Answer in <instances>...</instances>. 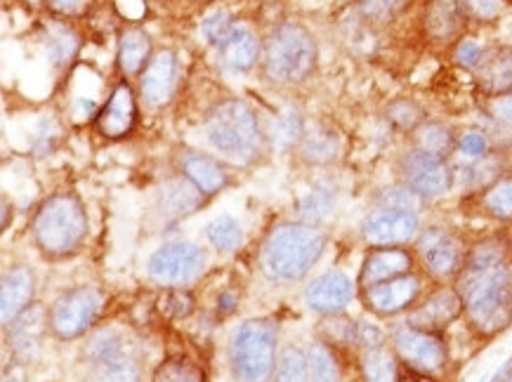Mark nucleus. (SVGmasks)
Returning a JSON list of instances; mask_svg holds the SVG:
<instances>
[{
	"label": "nucleus",
	"mask_w": 512,
	"mask_h": 382,
	"mask_svg": "<svg viewBox=\"0 0 512 382\" xmlns=\"http://www.w3.org/2000/svg\"><path fill=\"white\" fill-rule=\"evenodd\" d=\"M159 307L168 319H187L194 312V295L189 291H182V288H173V291L163 295Z\"/></svg>",
	"instance_id": "obj_43"
},
{
	"label": "nucleus",
	"mask_w": 512,
	"mask_h": 382,
	"mask_svg": "<svg viewBox=\"0 0 512 382\" xmlns=\"http://www.w3.org/2000/svg\"><path fill=\"white\" fill-rule=\"evenodd\" d=\"M303 135H305L303 116H300L295 109H286L284 114L274 121L272 137H274V144H277L279 149H291L293 144L303 142Z\"/></svg>",
	"instance_id": "obj_39"
},
{
	"label": "nucleus",
	"mask_w": 512,
	"mask_h": 382,
	"mask_svg": "<svg viewBox=\"0 0 512 382\" xmlns=\"http://www.w3.org/2000/svg\"><path fill=\"white\" fill-rule=\"evenodd\" d=\"M152 59V38L140 26H128L118 38V67L126 76H135Z\"/></svg>",
	"instance_id": "obj_24"
},
{
	"label": "nucleus",
	"mask_w": 512,
	"mask_h": 382,
	"mask_svg": "<svg viewBox=\"0 0 512 382\" xmlns=\"http://www.w3.org/2000/svg\"><path fill=\"white\" fill-rule=\"evenodd\" d=\"M36 293V279L26 267H12L3 274V288H0V314L3 326L8 328L19 314L31 307Z\"/></svg>",
	"instance_id": "obj_21"
},
{
	"label": "nucleus",
	"mask_w": 512,
	"mask_h": 382,
	"mask_svg": "<svg viewBox=\"0 0 512 382\" xmlns=\"http://www.w3.org/2000/svg\"><path fill=\"white\" fill-rule=\"evenodd\" d=\"M413 0H357V8L366 22L390 24L411 8Z\"/></svg>",
	"instance_id": "obj_36"
},
{
	"label": "nucleus",
	"mask_w": 512,
	"mask_h": 382,
	"mask_svg": "<svg viewBox=\"0 0 512 382\" xmlns=\"http://www.w3.org/2000/svg\"><path fill=\"white\" fill-rule=\"evenodd\" d=\"M454 286L468 326L479 338H496L512 324V262L508 239H484L468 250Z\"/></svg>",
	"instance_id": "obj_1"
},
{
	"label": "nucleus",
	"mask_w": 512,
	"mask_h": 382,
	"mask_svg": "<svg viewBox=\"0 0 512 382\" xmlns=\"http://www.w3.org/2000/svg\"><path fill=\"white\" fill-rule=\"evenodd\" d=\"M85 382H140V364L128 354L107 364L90 366Z\"/></svg>",
	"instance_id": "obj_32"
},
{
	"label": "nucleus",
	"mask_w": 512,
	"mask_h": 382,
	"mask_svg": "<svg viewBox=\"0 0 512 382\" xmlns=\"http://www.w3.org/2000/svg\"><path fill=\"white\" fill-rule=\"evenodd\" d=\"M420 295H423V281L411 272L364 288L361 300H364V307L376 316H397L411 312L418 305Z\"/></svg>",
	"instance_id": "obj_13"
},
{
	"label": "nucleus",
	"mask_w": 512,
	"mask_h": 382,
	"mask_svg": "<svg viewBox=\"0 0 512 382\" xmlns=\"http://www.w3.org/2000/svg\"><path fill=\"white\" fill-rule=\"evenodd\" d=\"M489 140L487 135L479 133V130H468V133L458 137V154L468 161H479V158L487 156Z\"/></svg>",
	"instance_id": "obj_45"
},
{
	"label": "nucleus",
	"mask_w": 512,
	"mask_h": 382,
	"mask_svg": "<svg viewBox=\"0 0 512 382\" xmlns=\"http://www.w3.org/2000/svg\"><path fill=\"white\" fill-rule=\"evenodd\" d=\"M206 137L210 147L232 161L246 163L260 151V125L244 100H225L208 114Z\"/></svg>",
	"instance_id": "obj_5"
},
{
	"label": "nucleus",
	"mask_w": 512,
	"mask_h": 382,
	"mask_svg": "<svg viewBox=\"0 0 512 382\" xmlns=\"http://www.w3.org/2000/svg\"><path fill=\"white\" fill-rule=\"evenodd\" d=\"M465 241L454 229L428 227L416 239V258L423 265L425 274L435 281H454L468 258Z\"/></svg>",
	"instance_id": "obj_7"
},
{
	"label": "nucleus",
	"mask_w": 512,
	"mask_h": 382,
	"mask_svg": "<svg viewBox=\"0 0 512 382\" xmlns=\"http://www.w3.org/2000/svg\"><path fill=\"white\" fill-rule=\"evenodd\" d=\"M413 265H416V258L402 246L371 248L359 272V291L376 286V283L397 279V276L411 274Z\"/></svg>",
	"instance_id": "obj_18"
},
{
	"label": "nucleus",
	"mask_w": 512,
	"mask_h": 382,
	"mask_svg": "<svg viewBox=\"0 0 512 382\" xmlns=\"http://www.w3.org/2000/svg\"><path fill=\"white\" fill-rule=\"evenodd\" d=\"M123 354H126V342H123V335L116 328H100L83 345V357L88 359L90 366L107 364V361H114Z\"/></svg>",
	"instance_id": "obj_31"
},
{
	"label": "nucleus",
	"mask_w": 512,
	"mask_h": 382,
	"mask_svg": "<svg viewBox=\"0 0 512 382\" xmlns=\"http://www.w3.org/2000/svg\"><path fill=\"white\" fill-rule=\"evenodd\" d=\"M88 236V217L74 194H55L38 208L34 241L48 258H67Z\"/></svg>",
	"instance_id": "obj_3"
},
{
	"label": "nucleus",
	"mask_w": 512,
	"mask_h": 382,
	"mask_svg": "<svg viewBox=\"0 0 512 382\" xmlns=\"http://www.w3.org/2000/svg\"><path fill=\"white\" fill-rule=\"evenodd\" d=\"M484 50L477 41H472V38H463V41L456 43V50H454V59L458 67L468 69V71H475L479 67V62H482L484 57Z\"/></svg>",
	"instance_id": "obj_46"
},
{
	"label": "nucleus",
	"mask_w": 512,
	"mask_h": 382,
	"mask_svg": "<svg viewBox=\"0 0 512 382\" xmlns=\"http://www.w3.org/2000/svg\"><path fill=\"white\" fill-rule=\"evenodd\" d=\"M310 364H307V352L295 345L284 347L279 354L274 382H310Z\"/></svg>",
	"instance_id": "obj_34"
},
{
	"label": "nucleus",
	"mask_w": 512,
	"mask_h": 382,
	"mask_svg": "<svg viewBox=\"0 0 512 382\" xmlns=\"http://www.w3.org/2000/svg\"><path fill=\"white\" fill-rule=\"evenodd\" d=\"M208 241L213 243V248L225 250V253H232L241 246L244 241V232H241V225L234 220L232 215H220L215 217L213 222L206 227Z\"/></svg>",
	"instance_id": "obj_35"
},
{
	"label": "nucleus",
	"mask_w": 512,
	"mask_h": 382,
	"mask_svg": "<svg viewBox=\"0 0 512 382\" xmlns=\"http://www.w3.org/2000/svg\"><path fill=\"white\" fill-rule=\"evenodd\" d=\"M199 194L201 191H192L189 187H182V184H175L170 191H163V203H166L168 213L187 215L199 206Z\"/></svg>",
	"instance_id": "obj_44"
},
{
	"label": "nucleus",
	"mask_w": 512,
	"mask_h": 382,
	"mask_svg": "<svg viewBox=\"0 0 512 382\" xmlns=\"http://www.w3.org/2000/svg\"><path fill=\"white\" fill-rule=\"evenodd\" d=\"M8 213H10L8 199H3V229H5V227H8Z\"/></svg>",
	"instance_id": "obj_54"
},
{
	"label": "nucleus",
	"mask_w": 512,
	"mask_h": 382,
	"mask_svg": "<svg viewBox=\"0 0 512 382\" xmlns=\"http://www.w3.org/2000/svg\"><path fill=\"white\" fill-rule=\"evenodd\" d=\"M26 3H29V5H38V3H43V0H26Z\"/></svg>",
	"instance_id": "obj_57"
},
{
	"label": "nucleus",
	"mask_w": 512,
	"mask_h": 382,
	"mask_svg": "<svg viewBox=\"0 0 512 382\" xmlns=\"http://www.w3.org/2000/svg\"><path fill=\"white\" fill-rule=\"evenodd\" d=\"M300 151H303L305 161L314 163V166H326V163H331L338 156L340 140L326 125H314L312 130H305Z\"/></svg>",
	"instance_id": "obj_29"
},
{
	"label": "nucleus",
	"mask_w": 512,
	"mask_h": 382,
	"mask_svg": "<svg viewBox=\"0 0 512 382\" xmlns=\"http://www.w3.org/2000/svg\"><path fill=\"white\" fill-rule=\"evenodd\" d=\"M354 295L357 291L350 276L343 272H326L307 286L305 302L314 312L333 316L345 312L347 305H352Z\"/></svg>",
	"instance_id": "obj_17"
},
{
	"label": "nucleus",
	"mask_w": 512,
	"mask_h": 382,
	"mask_svg": "<svg viewBox=\"0 0 512 382\" xmlns=\"http://www.w3.org/2000/svg\"><path fill=\"white\" fill-rule=\"evenodd\" d=\"M43 43L45 52H48L50 62L55 64V67H67V64L74 62L78 45H81L76 31L62 22H50L45 26Z\"/></svg>",
	"instance_id": "obj_27"
},
{
	"label": "nucleus",
	"mask_w": 512,
	"mask_h": 382,
	"mask_svg": "<svg viewBox=\"0 0 512 382\" xmlns=\"http://www.w3.org/2000/svg\"><path fill=\"white\" fill-rule=\"evenodd\" d=\"M279 328L269 319L241 324L229 340V366L236 382H269L277 368Z\"/></svg>",
	"instance_id": "obj_4"
},
{
	"label": "nucleus",
	"mask_w": 512,
	"mask_h": 382,
	"mask_svg": "<svg viewBox=\"0 0 512 382\" xmlns=\"http://www.w3.org/2000/svg\"><path fill=\"white\" fill-rule=\"evenodd\" d=\"M482 213L498 222H512V175H501L479 191Z\"/></svg>",
	"instance_id": "obj_28"
},
{
	"label": "nucleus",
	"mask_w": 512,
	"mask_h": 382,
	"mask_svg": "<svg viewBox=\"0 0 512 382\" xmlns=\"http://www.w3.org/2000/svg\"><path fill=\"white\" fill-rule=\"evenodd\" d=\"M489 109H491V114H494V118H498V121L512 123V92L503 97H494L489 104Z\"/></svg>",
	"instance_id": "obj_50"
},
{
	"label": "nucleus",
	"mask_w": 512,
	"mask_h": 382,
	"mask_svg": "<svg viewBox=\"0 0 512 382\" xmlns=\"http://www.w3.org/2000/svg\"><path fill=\"white\" fill-rule=\"evenodd\" d=\"M104 295L93 286H81L67 291L50 309V328L57 338L74 340L83 335L100 319Z\"/></svg>",
	"instance_id": "obj_9"
},
{
	"label": "nucleus",
	"mask_w": 512,
	"mask_h": 382,
	"mask_svg": "<svg viewBox=\"0 0 512 382\" xmlns=\"http://www.w3.org/2000/svg\"><path fill=\"white\" fill-rule=\"evenodd\" d=\"M236 26L234 17L229 15V12L220 10V12H213L206 22L201 24V34L206 36V41L210 45H215V48H220L222 43H225V38L232 34V29Z\"/></svg>",
	"instance_id": "obj_42"
},
{
	"label": "nucleus",
	"mask_w": 512,
	"mask_h": 382,
	"mask_svg": "<svg viewBox=\"0 0 512 382\" xmlns=\"http://www.w3.org/2000/svg\"><path fill=\"white\" fill-rule=\"evenodd\" d=\"M154 382H206V373L189 359H168L156 368Z\"/></svg>",
	"instance_id": "obj_38"
},
{
	"label": "nucleus",
	"mask_w": 512,
	"mask_h": 382,
	"mask_svg": "<svg viewBox=\"0 0 512 382\" xmlns=\"http://www.w3.org/2000/svg\"><path fill=\"white\" fill-rule=\"evenodd\" d=\"M177 74H180V64H177V55L173 50H161L159 55L149 59L147 69L142 71L140 78L144 104L152 109L166 107L175 95Z\"/></svg>",
	"instance_id": "obj_15"
},
{
	"label": "nucleus",
	"mask_w": 512,
	"mask_h": 382,
	"mask_svg": "<svg viewBox=\"0 0 512 382\" xmlns=\"http://www.w3.org/2000/svg\"><path fill=\"white\" fill-rule=\"evenodd\" d=\"M392 349L411 373L425 375V378L439 375L449 366V347L442 335L420 331L409 324L397 326L392 331Z\"/></svg>",
	"instance_id": "obj_8"
},
{
	"label": "nucleus",
	"mask_w": 512,
	"mask_h": 382,
	"mask_svg": "<svg viewBox=\"0 0 512 382\" xmlns=\"http://www.w3.org/2000/svg\"><path fill=\"white\" fill-rule=\"evenodd\" d=\"M468 19L463 17L456 0H430L425 8L423 26L435 43H454L463 34Z\"/></svg>",
	"instance_id": "obj_22"
},
{
	"label": "nucleus",
	"mask_w": 512,
	"mask_h": 382,
	"mask_svg": "<svg viewBox=\"0 0 512 382\" xmlns=\"http://www.w3.org/2000/svg\"><path fill=\"white\" fill-rule=\"evenodd\" d=\"M333 206H336V189L324 187V184H321V187L312 189L310 194L300 201L298 213L307 225H312V222L324 220V217L333 210Z\"/></svg>",
	"instance_id": "obj_37"
},
{
	"label": "nucleus",
	"mask_w": 512,
	"mask_h": 382,
	"mask_svg": "<svg viewBox=\"0 0 512 382\" xmlns=\"http://www.w3.org/2000/svg\"><path fill=\"white\" fill-rule=\"evenodd\" d=\"M385 345V333L380 331L376 324H369V321H357V347L373 349Z\"/></svg>",
	"instance_id": "obj_48"
},
{
	"label": "nucleus",
	"mask_w": 512,
	"mask_h": 382,
	"mask_svg": "<svg viewBox=\"0 0 512 382\" xmlns=\"http://www.w3.org/2000/svg\"><path fill=\"white\" fill-rule=\"evenodd\" d=\"M456 3L468 22L489 24V22H494L498 15H501L503 0H456Z\"/></svg>",
	"instance_id": "obj_41"
},
{
	"label": "nucleus",
	"mask_w": 512,
	"mask_h": 382,
	"mask_svg": "<svg viewBox=\"0 0 512 382\" xmlns=\"http://www.w3.org/2000/svg\"><path fill=\"white\" fill-rule=\"evenodd\" d=\"M420 196L413 194L409 187H395L387 189L380 196V206L383 208H402V210H416Z\"/></svg>",
	"instance_id": "obj_47"
},
{
	"label": "nucleus",
	"mask_w": 512,
	"mask_h": 382,
	"mask_svg": "<svg viewBox=\"0 0 512 382\" xmlns=\"http://www.w3.org/2000/svg\"><path fill=\"white\" fill-rule=\"evenodd\" d=\"M484 95L503 97L512 92V45H494L484 50L482 62L472 71Z\"/></svg>",
	"instance_id": "obj_19"
},
{
	"label": "nucleus",
	"mask_w": 512,
	"mask_h": 382,
	"mask_svg": "<svg viewBox=\"0 0 512 382\" xmlns=\"http://www.w3.org/2000/svg\"><path fill=\"white\" fill-rule=\"evenodd\" d=\"M307 364L314 382H340V364L326 342H312L307 349Z\"/></svg>",
	"instance_id": "obj_33"
},
{
	"label": "nucleus",
	"mask_w": 512,
	"mask_h": 382,
	"mask_svg": "<svg viewBox=\"0 0 512 382\" xmlns=\"http://www.w3.org/2000/svg\"><path fill=\"white\" fill-rule=\"evenodd\" d=\"M220 59L227 69L232 71H248L255 67L260 59V41L251 29L244 24H236L232 34L220 45Z\"/></svg>",
	"instance_id": "obj_23"
},
{
	"label": "nucleus",
	"mask_w": 512,
	"mask_h": 382,
	"mask_svg": "<svg viewBox=\"0 0 512 382\" xmlns=\"http://www.w3.org/2000/svg\"><path fill=\"white\" fill-rule=\"evenodd\" d=\"M182 170H185L189 182L206 196L218 194V191L225 189L229 182L227 170L222 168L215 158H210L206 154H187L185 161H182Z\"/></svg>",
	"instance_id": "obj_25"
},
{
	"label": "nucleus",
	"mask_w": 512,
	"mask_h": 382,
	"mask_svg": "<svg viewBox=\"0 0 512 382\" xmlns=\"http://www.w3.org/2000/svg\"><path fill=\"white\" fill-rule=\"evenodd\" d=\"M508 253H510V262H512V229H510V236H508Z\"/></svg>",
	"instance_id": "obj_56"
},
{
	"label": "nucleus",
	"mask_w": 512,
	"mask_h": 382,
	"mask_svg": "<svg viewBox=\"0 0 512 382\" xmlns=\"http://www.w3.org/2000/svg\"><path fill=\"white\" fill-rule=\"evenodd\" d=\"M420 234V220L416 210L376 208L361 222V236L371 248L406 246Z\"/></svg>",
	"instance_id": "obj_12"
},
{
	"label": "nucleus",
	"mask_w": 512,
	"mask_h": 382,
	"mask_svg": "<svg viewBox=\"0 0 512 382\" xmlns=\"http://www.w3.org/2000/svg\"><path fill=\"white\" fill-rule=\"evenodd\" d=\"M387 121L399 130H416L425 123V111L413 100H397L387 107Z\"/></svg>",
	"instance_id": "obj_40"
},
{
	"label": "nucleus",
	"mask_w": 512,
	"mask_h": 382,
	"mask_svg": "<svg viewBox=\"0 0 512 382\" xmlns=\"http://www.w3.org/2000/svg\"><path fill=\"white\" fill-rule=\"evenodd\" d=\"M45 324H50V316H45V309L29 307L24 314H19L8 326L12 354L19 359V364H29L38 357L43 347Z\"/></svg>",
	"instance_id": "obj_20"
},
{
	"label": "nucleus",
	"mask_w": 512,
	"mask_h": 382,
	"mask_svg": "<svg viewBox=\"0 0 512 382\" xmlns=\"http://www.w3.org/2000/svg\"><path fill=\"white\" fill-rule=\"evenodd\" d=\"M3 382H19V378H17L15 373H5L3 375Z\"/></svg>",
	"instance_id": "obj_55"
},
{
	"label": "nucleus",
	"mask_w": 512,
	"mask_h": 382,
	"mask_svg": "<svg viewBox=\"0 0 512 382\" xmlns=\"http://www.w3.org/2000/svg\"><path fill=\"white\" fill-rule=\"evenodd\" d=\"M236 309V298L232 293H222L218 298V312L220 314H232Z\"/></svg>",
	"instance_id": "obj_51"
},
{
	"label": "nucleus",
	"mask_w": 512,
	"mask_h": 382,
	"mask_svg": "<svg viewBox=\"0 0 512 382\" xmlns=\"http://www.w3.org/2000/svg\"><path fill=\"white\" fill-rule=\"evenodd\" d=\"M430 378H425V375H418V373H411L409 371V375H406V378H402L399 382H428Z\"/></svg>",
	"instance_id": "obj_53"
},
{
	"label": "nucleus",
	"mask_w": 512,
	"mask_h": 382,
	"mask_svg": "<svg viewBox=\"0 0 512 382\" xmlns=\"http://www.w3.org/2000/svg\"><path fill=\"white\" fill-rule=\"evenodd\" d=\"M45 3H48V8L52 12H57V15L74 17V15H81V12L88 10L90 0H45Z\"/></svg>",
	"instance_id": "obj_49"
},
{
	"label": "nucleus",
	"mask_w": 512,
	"mask_h": 382,
	"mask_svg": "<svg viewBox=\"0 0 512 382\" xmlns=\"http://www.w3.org/2000/svg\"><path fill=\"white\" fill-rule=\"evenodd\" d=\"M491 382H512V361H510V364H505L501 371L494 375V380H491Z\"/></svg>",
	"instance_id": "obj_52"
},
{
	"label": "nucleus",
	"mask_w": 512,
	"mask_h": 382,
	"mask_svg": "<svg viewBox=\"0 0 512 382\" xmlns=\"http://www.w3.org/2000/svg\"><path fill=\"white\" fill-rule=\"evenodd\" d=\"M326 250V234L307 222H286L272 229L260 253L262 274L272 281H298Z\"/></svg>",
	"instance_id": "obj_2"
},
{
	"label": "nucleus",
	"mask_w": 512,
	"mask_h": 382,
	"mask_svg": "<svg viewBox=\"0 0 512 382\" xmlns=\"http://www.w3.org/2000/svg\"><path fill=\"white\" fill-rule=\"evenodd\" d=\"M463 316V300L458 295L456 286H442L432 291L425 300H418V305L411 309L404 324L420 331H430L442 335L451 324H456Z\"/></svg>",
	"instance_id": "obj_14"
},
{
	"label": "nucleus",
	"mask_w": 512,
	"mask_h": 382,
	"mask_svg": "<svg viewBox=\"0 0 512 382\" xmlns=\"http://www.w3.org/2000/svg\"><path fill=\"white\" fill-rule=\"evenodd\" d=\"M137 121V102L133 95V88L128 83H118L107 104L100 109L95 118L97 133L107 140H121L133 133Z\"/></svg>",
	"instance_id": "obj_16"
},
{
	"label": "nucleus",
	"mask_w": 512,
	"mask_h": 382,
	"mask_svg": "<svg viewBox=\"0 0 512 382\" xmlns=\"http://www.w3.org/2000/svg\"><path fill=\"white\" fill-rule=\"evenodd\" d=\"M361 378L364 382H399V359L395 349L373 347L361 352Z\"/></svg>",
	"instance_id": "obj_26"
},
{
	"label": "nucleus",
	"mask_w": 512,
	"mask_h": 382,
	"mask_svg": "<svg viewBox=\"0 0 512 382\" xmlns=\"http://www.w3.org/2000/svg\"><path fill=\"white\" fill-rule=\"evenodd\" d=\"M413 140H416V149H423L428 151V154H435L442 158H449L451 151L458 149L456 130L451 128L449 123H442V121L423 123L416 130V135H413Z\"/></svg>",
	"instance_id": "obj_30"
},
{
	"label": "nucleus",
	"mask_w": 512,
	"mask_h": 382,
	"mask_svg": "<svg viewBox=\"0 0 512 382\" xmlns=\"http://www.w3.org/2000/svg\"><path fill=\"white\" fill-rule=\"evenodd\" d=\"M206 269V253L194 243H170L149 258V279L163 286H182L199 279Z\"/></svg>",
	"instance_id": "obj_11"
},
{
	"label": "nucleus",
	"mask_w": 512,
	"mask_h": 382,
	"mask_svg": "<svg viewBox=\"0 0 512 382\" xmlns=\"http://www.w3.org/2000/svg\"><path fill=\"white\" fill-rule=\"evenodd\" d=\"M317 67V43L303 24H279L267 38L265 71L272 81L300 83Z\"/></svg>",
	"instance_id": "obj_6"
},
{
	"label": "nucleus",
	"mask_w": 512,
	"mask_h": 382,
	"mask_svg": "<svg viewBox=\"0 0 512 382\" xmlns=\"http://www.w3.org/2000/svg\"><path fill=\"white\" fill-rule=\"evenodd\" d=\"M399 173H402L404 187H409L420 199L444 196L456 182V170L446 158L416 147L402 156Z\"/></svg>",
	"instance_id": "obj_10"
}]
</instances>
